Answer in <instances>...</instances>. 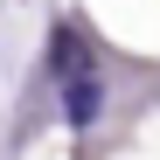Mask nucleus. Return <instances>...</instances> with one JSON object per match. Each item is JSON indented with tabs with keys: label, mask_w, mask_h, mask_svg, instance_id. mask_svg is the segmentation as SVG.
I'll use <instances>...</instances> for the list:
<instances>
[{
	"label": "nucleus",
	"mask_w": 160,
	"mask_h": 160,
	"mask_svg": "<svg viewBox=\"0 0 160 160\" xmlns=\"http://www.w3.org/2000/svg\"><path fill=\"white\" fill-rule=\"evenodd\" d=\"M63 118L70 125H91L98 118V77H70L63 84Z\"/></svg>",
	"instance_id": "obj_1"
},
{
	"label": "nucleus",
	"mask_w": 160,
	"mask_h": 160,
	"mask_svg": "<svg viewBox=\"0 0 160 160\" xmlns=\"http://www.w3.org/2000/svg\"><path fill=\"white\" fill-rule=\"evenodd\" d=\"M56 77H63V84H70V77H91V49H84V35H77V28L56 35Z\"/></svg>",
	"instance_id": "obj_2"
}]
</instances>
